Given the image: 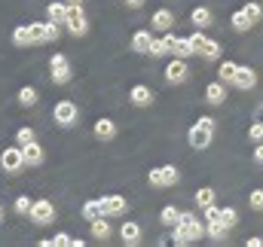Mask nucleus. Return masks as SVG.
Instances as JSON below:
<instances>
[{
    "label": "nucleus",
    "instance_id": "1",
    "mask_svg": "<svg viewBox=\"0 0 263 247\" xmlns=\"http://www.w3.org/2000/svg\"><path fill=\"white\" fill-rule=\"evenodd\" d=\"M205 235V223H199L196 214H190V211H181V217H178V223L172 226V241L178 247L184 244H193Z\"/></svg>",
    "mask_w": 263,
    "mask_h": 247
},
{
    "label": "nucleus",
    "instance_id": "2",
    "mask_svg": "<svg viewBox=\"0 0 263 247\" xmlns=\"http://www.w3.org/2000/svg\"><path fill=\"white\" fill-rule=\"evenodd\" d=\"M214 128H217V122H214V116H199V122L190 128V147L193 150H208L211 147V137H214Z\"/></svg>",
    "mask_w": 263,
    "mask_h": 247
},
{
    "label": "nucleus",
    "instance_id": "3",
    "mask_svg": "<svg viewBox=\"0 0 263 247\" xmlns=\"http://www.w3.org/2000/svg\"><path fill=\"white\" fill-rule=\"evenodd\" d=\"M147 183L156 186V189H168V186L181 183V171H178L175 165H159V168H150Z\"/></svg>",
    "mask_w": 263,
    "mask_h": 247
},
{
    "label": "nucleus",
    "instance_id": "4",
    "mask_svg": "<svg viewBox=\"0 0 263 247\" xmlns=\"http://www.w3.org/2000/svg\"><path fill=\"white\" fill-rule=\"evenodd\" d=\"M65 25H67V31H70L73 37H83V34L89 31V18H86V12H83V3H67Z\"/></svg>",
    "mask_w": 263,
    "mask_h": 247
},
{
    "label": "nucleus",
    "instance_id": "5",
    "mask_svg": "<svg viewBox=\"0 0 263 247\" xmlns=\"http://www.w3.org/2000/svg\"><path fill=\"white\" fill-rule=\"evenodd\" d=\"M28 217H31L37 226H46V223H52V220H55V208H52V201H49V198H37V201H31Z\"/></svg>",
    "mask_w": 263,
    "mask_h": 247
},
{
    "label": "nucleus",
    "instance_id": "6",
    "mask_svg": "<svg viewBox=\"0 0 263 247\" xmlns=\"http://www.w3.org/2000/svg\"><path fill=\"white\" fill-rule=\"evenodd\" d=\"M52 119L62 125V128H70V125L80 122V110H77V104H73V101H59V104H55V110H52Z\"/></svg>",
    "mask_w": 263,
    "mask_h": 247
},
{
    "label": "nucleus",
    "instance_id": "7",
    "mask_svg": "<svg viewBox=\"0 0 263 247\" xmlns=\"http://www.w3.org/2000/svg\"><path fill=\"white\" fill-rule=\"evenodd\" d=\"M49 76H52V83H59V86H65L67 79H70V61H67V55L55 52V55L49 58Z\"/></svg>",
    "mask_w": 263,
    "mask_h": 247
},
{
    "label": "nucleus",
    "instance_id": "8",
    "mask_svg": "<svg viewBox=\"0 0 263 247\" xmlns=\"http://www.w3.org/2000/svg\"><path fill=\"white\" fill-rule=\"evenodd\" d=\"M0 168H3V171H9V174L22 171V168H25V156H22V147H6V150L0 153Z\"/></svg>",
    "mask_w": 263,
    "mask_h": 247
},
{
    "label": "nucleus",
    "instance_id": "9",
    "mask_svg": "<svg viewBox=\"0 0 263 247\" xmlns=\"http://www.w3.org/2000/svg\"><path fill=\"white\" fill-rule=\"evenodd\" d=\"M165 46H168V55H175V58H190L193 55V49H190V40L187 37H175L172 31H165Z\"/></svg>",
    "mask_w": 263,
    "mask_h": 247
},
{
    "label": "nucleus",
    "instance_id": "10",
    "mask_svg": "<svg viewBox=\"0 0 263 247\" xmlns=\"http://www.w3.org/2000/svg\"><path fill=\"white\" fill-rule=\"evenodd\" d=\"M233 86L236 89H242V92H251L254 86H257V73H254V67H236V73H233Z\"/></svg>",
    "mask_w": 263,
    "mask_h": 247
},
{
    "label": "nucleus",
    "instance_id": "11",
    "mask_svg": "<svg viewBox=\"0 0 263 247\" xmlns=\"http://www.w3.org/2000/svg\"><path fill=\"white\" fill-rule=\"evenodd\" d=\"M22 147V156H25V165L28 168H37V165H43V159H46V153H43V147L37 143V140H28V143H18Z\"/></svg>",
    "mask_w": 263,
    "mask_h": 247
},
{
    "label": "nucleus",
    "instance_id": "12",
    "mask_svg": "<svg viewBox=\"0 0 263 247\" xmlns=\"http://www.w3.org/2000/svg\"><path fill=\"white\" fill-rule=\"evenodd\" d=\"M187 76H190L187 58H172V61L165 64V79H168V83H175V86H178V83H184Z\"/></svg>",
    "mask_w": 263,
    "mask_h": 247
},
{
    "label": "nucleus",
    "instance_id": "13",
    "mask_svg": "<svg viewBox=\"0 0 263 247\" xmlns=\"http://www.w3.org/2000/svg\"><path fill=\"white\" fill-rule=\"evenodd\" d=\"M98 208H101V217L126 214V198L123 195H104V198H98Z\"/></svg>",
    "mask_w": 263,
    "mask_h": 247
},
{
    "label": "nucleus",
    "instance_id": "14",
    "mask_svg": "<svg viewBox=\"0 0 263 247\" xmlns=\"http://www.w3.org/2000/svg\"><path fill=\"white\" fill-rule=\"evenodd\" d=\"M129 98H132L135 107H150V104H153V89L144 86V83H138V86H132Z\"/></svg>",
    "mask_w": 263,
    "mask_h": 247
},
{
    "label": "nucleus",
    "instance_id": "15",
    "mask_svg": "<svg viewBox=\"0 0 263 247\" xmlns=\"http://www.w3.org/2000/svg\"><path fill=\"white\" fill-rule=\"evenodd\" d=\"M205 101L211 104V107H220L223 101H227V83H208V89H205Z\"/></svg>",
    "mask_w": 263,
    "mask_h": 247
},
{
    "label": "nucleus",
    "instance_id": "16",
    "mask_svg": "<svg viewBox=\"0 0 263 247\" xmlns=\"http://www.w3.org/2000/svg\"><path fill=\"white\" fill-rule=\"evenodd\" d=\"M150 25L165 34V31H172V25H175V12H172V9H156L153 18H150Z\"/></svg>",
    "mask_w": 263,
    "mask_h": 247
},
{
    "label": "nucleus",
    "instance_id": "17",
    "mask_svg": "<svg viewBox=\"0 0 263 247\" xmlns=\"http://www.w3.org/2000/svg\"><path fill=\"white\" fill-rule=\"evenodd\" d=\"M92 134H95L98 140H114V137H117V122H114V119H98L95 128H92Z\"/></svg>",
    "mask_w": 263,
    "mask_h": 247
},
{
    "label": "nucleus",
    "instance_id": "18",
    "mask_svg": "<svg viewBox=\"0 0 263 247\" xmlns=\"http://www.w3.org/2000/svg\"><path fill=\"white\" fill-rule=\"evenodd\" d=\"M25 28H28V43H31V46L46 43V22H31V25H25Z\"/></svg>",
    "mask_w": 263,
    "mask_h": 247
},
{
    "label": "nucleus",
    "instance_id": "19",
    "mask_svg": "<svg viewBox=\"0 0 263 247\" xmlns=\"http://www.w3.org/2000/svg\"><path fill=\"white\" fill-rule=\"evenodd\" d=\"M205 235H208L211 241H227V235H230V226H223L220 220H208V223H205Z\"/></svg>",
    "mask_w": 263,
    "mask_h": 247
},
{
    "label": "nucleus",
    "instance_id": "20",
    "mask_svg": "<svg viewBox=\"0 0 263 247\" xmlns=\"http://www.w3.org/2000/svg\"><path fill=\"white\" fill-rule=\"evenodd\" d=\"M150 40H153V34H150V31H135V37H132V49H135V52H141V55H147Z\"/></svg>",
    "mask_w": 263,
    "mask_h": 247
},
{
    "label": "nucleus",
    "instance_id": "21",
    "mask_svg": "<svg viewBox=\"0 0 263 247\" xmlns=\"http://www.w3.org/2000/svg\"><path fill=\"white\" fill-rule=\"evenodd\" d=\"M190 22L196 25L199 31H205V28L211 25V9H208V6H196V9L190 12Z\"/></svg>",
    "mask_w": 263,
    "mask_h": 247
},
{
    "label": "nucleus",
    "instance_id": "22",
    "mask_svg": "<svg viewBox=\"0 0 263 247\" xmlns=\"http://www.w3.org/2000/svg\"><path fill=\"white\" fill-rule=\"evenodd\" d=\"M120 235H123V241H126V244H138V241H141V226H138V223H123V229H120Z\"/></svg>",
    "mask_w": 263,
    "mask_h": 247
},
{
    "label": "nucleus",
    "instance_id": "23",
    "mask_svg": "<svg viewBox=\"0 0 263 247\" xmlns=\"http://www.w3.org/2000/svg\"><path fill=\"white\" fill-rule=\"evenodd\" d=\"M46 15H49V22H55V25H65V18H67V3H49L46 6Z\"/></svg>",
    "mask_w": 263,
    "mask_h": 247
},
{
    "label": "nucleus",
    "instance_id": "24",
    "mask_svg": "<svg viewBox=\"0 0 263 247\" xmlns=\"http://www.w3.org/2000/svg\"><path fill=\"white\" fill-rule=\"evenodd\" d=\"M92 238H98V241L110 238V223H107L104 217H95V220H92Z\"/></svg>",
    "mask_w": 263,
    "mask_h": 247
},
{
    "label": "nucleus",
    "instance_id": "25",
    "mask_svg": "<svg viewBox=\"0 0 263 247\" xmlns=\"http://www.w3.org/2000/svg\"><path fill=\"white\" fill-rule=\"evenodd\" d=\"M220 52H223V46H220L217 40H211V37H208V43H205V49H202V58H205V61H217V58H220Z\"/></svg>",
    "mask_w": 263,
    "mask_h": 247
},
{
    "label": "nucleus",
    "instance_id": "26",
    "mask_svg": "<svg viewBox=\"0 0 263 247\" xmlns=\"http://www.w3.org/2000/svg\"><path fill=\"white\" fill-rule=\"evenodd\" d=\"M230 22H233V28H236L239 34H245V31H251V28H254V25L248 22V15H245L242 9H239V12H233V18H230Z\"/></svg>",
    "mask_w": 263,
    "mask_h": 247
},
{
    "label": "nucleus",
    "instance_id": "27",
    "mask_svg": "<svg viewBox=\"0 0 263 247\" xmlns=\"http://www.w3.org/2000/svg\"><path fill=\"white\" fill-rule=\"evenodd\" d=\"M147 55H150V58L168 55V46H165V40H162V37H153V40H150V49H147Z\"/></svg>",
    "mask_w": 263,
    "mask_h": 247
},
{
    "label": "nucleus",
    "instance_id": "28",
    "mask_svg": "<svg viewBox=\"0 0 263 247\" xmlns=\"http://www.w3.org/2000/svg\"><path fill=\"white\" fill-rule=\"evenodd\" d=\"M18 104H22V107H34V104H37V89H31V86L18 89Z\"/></svg>",
    "mask_w": 263,
    "mask_h": 247
},
{
    "label": "nucleus",
    "instance_id": "29",
    "mask_svg": "<svg viewBox=\"0 0 263 247\" xmlns=\"http://www.w3.org/2000/svg\"><path fill=\"white\" fill-rule=\"evenodd\" d=\"M187 40H190V49H193V55H202V49H205V43H208V37H205V34H202V31L196 28V34H190Z\"/></svg>",
    "mask_w": 263,
    "mask_h": 247
},
{
    "label": "nucleus",
    "instance_id": "30",
    "mask_svg": "<svg viewBox=\"0 0 263 247\" xmlns=\"http://www.w3.org/2000/svg\"><path fill=\"white\" fill-rule=\"evenodd\" d=\"M236 67H239L236 61H220V67H217V76H220V83H233V73H236Z\"/></svg>",
    "mask_w": 263,
    "mask_h": 247
},
{
    "label": "nucleus",
    "instance_id": "31",
    "mask_svg": "<svg viewBox=\"0 0 263 247\" xmlns=\"http://www.w3.org/2000/svg\"><path fill=\"white\" fill-rule=\"evenodd\" d=\"M178 217H181V211H178V208H172V204H165V208H162V214H159L162 226H175V223H178Z\"/></svg>",
    "mask_w": 263,
    "mask_h": 247
},
{
    "label": "nucleus",
    "instance_id": "32",
    "mask_svg": "<svg viewBox=\"0 0 263 247\" xmlns=\"http://www.w3.org/2000/svg\"><path fill=\"white\" fill-rule=\"evenodd\" d=\"M217 220H220L223 226H230V229H233V226L239 223V211H236V208H220V217H217Z\"/></svg>",
    "mask_w": 263,
    "mask_h": 247
},
{
    "label": "nucleus",
    "instance_id": "33",
    "mask_svg": "<svg viewBox=\"0 0 263 247\" xmlns=\"http://www.w3.org/2000/svg\"><path fill=\"white\" fill-rule=\"evenodd\" d=\"M196 204H199V208L214 204V189H211V186H202V189L196 192Z\"/></svg>",
    "mask_w": 263,
    "mask_h": 247
},
{
    "label": "nucleus",
    "instance_id": "34",
    "mask_svg": "<svg viewBox=\"0 0 263 247\" xmlns=\"http://www.w3.org/2000/svg\"><path fill=\"white\" fill-rule=\"evenodd\" d=\"M242 12L248 15V22H251V25H257V22L263 18V6H260V3H248V6H245Z\"/></svg>",
    "mask_w": 263,
    "mask_h": 247
},
{
    "label": "nucleus",
    "instance_id": "35",
    "mask_svg": "<svg viewBox=\"0 0 263 247\" xmlns=\"http://www.w3.org/2000/svg\"><path fill=\"white\" fill-rule=\"evenodd\" d=\"M83 217H86L89 223H92L95 217H101V208H98V198H95V201H86V204H83Z\"/></svg>",
    "mask_w": 263,
    "mask_h": 247
},
{
    "label": "nucleus",
    "instance_id": "36",
    "mask_svg": "<svg viewBox=\"0 0 263 247\" xmlns=\"http://www.w3.org/2000/svg\"><path fill=\"white\" fill-rule=\"evenodd\" d=\"M12 43H15V46H22V49H25V46H31V43H28V28H25V25L12 31Z\"/></svg>",
    "mask_w": 263,
    "mask_h": 247
},
{
    "label": "nucleus",
    "instance_id": "37",
    "mask_svg": "<svg viewBox=\"0 0 263 247\" xmlns=\"http://www.w3.org/2000/svg\"><path fill=\"white\" fill-rule=\"evenodd\" d=\"M12 208H15V214H18V217H28V211H31V198H28V195H18Z\"/></svg>",
    "mask_w": 263,
    "mask_h": 247
},
{
    "label": "nucleus",
    "instance_id": "38",
    "mask_svg": "<svg viewBox=\"0 0 263 247\" xmlns=\"http://www.w3.org/2000/svg\"><path fill=\"white\" fill-rule=\"evenodd\" d=\"M28 140H37V134H34V128H28V125H25V128H18V131H15V143H28Z\"/></svg>",
    "mask_w": 263,
    "mask_h": 247
},
{
    "label": "nucleus",
    "instance_id": "39",
    "mask_svg": "<svg viewBox=\"0 0 263 247\" xmlns=\"http://www.w3.org/2000/svg\"><path fill=\"white\" fill-rule=\"evenodd\" d=\"M248 137H251L254 143H260V140H263V122H257V119H254V122L248 125Z\"/></svg>",
    "mask_w": 263,
    "mask_h": 247
},
{
    "label": "nucleus",
    "instance_id": "40",
    "mask_svg": "<svg viewBox=\"0 0 263 247\" xmlns=\"http://www.w3.org/2000/svg\"><path fill=\"white\" fill-rule=\"evenodd\" d=\"M248 204H251V211H263V189H254L248 195Z\"/></svg>",
    "mask_w": 263,
    "mask_h": 247
},
{
    "label": "nucleus",
    "instance_id": "41",
    "mask_svg": "<svg viewBox=\"0 0 263 247\" xmlns=\"http://www.w3.org/2000/svg\"><path fill=\"white\" fill-rule=\"evenodd\" d=\"M59 37H62V28H59L55 22H46V43H49V40H59Z\"/></svg>",
    "mask_w": 263,
    "mask_h": 247
},
{
    "label": "nucleus",
    "instance_id": "42",
    "mask_svg": "<svg viewBox=\"0 0 263 247\" xmlns=\"http://www.w3.org/2000/svg\"><path fill=\"white\" fill-rule=\"evenodd\" d=\"M254 162H257V165H263V140L254 147Z\"/></svg>",
    "mask_w": 263,
    "mask_h": 247
},
{
    "label": "nucleus",
    "instance_id": "43",
    "mask_svg": "<svg viewBox=\"0 0 263 247\" xmlns=\"http://www.w3.org/2000/svg\"><path fill=\"white\" fill-rule=\"evenodd\" d=\"M123 3H126L129 9H141V6H144V0H123Z\"/></svg>",
    "mask_w": 263,
    "mask_h": 247
},
{
    "label": "nucleus",
    "instance_id": "44",
    "mask_svg": "<svg viewBox=\"0 0 263 247\" xmlns=\"http://www.w3.org/2000/svg\"><path fill=\"white\" fill-rule=\"evenodd\" d=\"M245 244H248V247H263V238H257V235H254V238H248Z\"/></svg>",
    "mask_w": 263,
    "mask_h": 247
},
{
    "label": "nucleus",
    "instance_id": "45",
    "mask_svg": "<svg viewBox=\"0 0 263 247\" xmlns=\"http://www.w3.org/2000/svg\"><path fill=\"white\" fill-rule=\"evenodd\" d=\"M254 119H257V122H263V104L257 107V110H254Z\"/></svg>",
    "mask_w": 263,
    "mask_h": 247
},
{
    "label": "nucleus",
    "instance_id": "46",
    "mask_svg": "<svg viewBox=\"0 0 263 247\" xmlns=\"http://www.w3.org/2000/svg\"><path fill=\"white\" fill-rule=\"evenodd\" d=\"M0 223H3V204H0Z\"/></svg>",
    "mask_w": 263,
    "mask_h": 247
},
{
    "label": "nucleus",
    "instance_id": "47",
    "mask_svg": "<svg viewBox=\"0 0 263 247\" xmlns=\"http://www.w3.org/2000/svg\"><path fill=\"white\" fill-rule=\"evenodd\" d=\"M67 3H83V0H67Z\"/></svg>",
    "mask_w": 263,
    "mask_h": 247
}]
</instances>
